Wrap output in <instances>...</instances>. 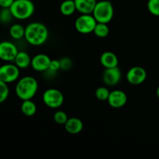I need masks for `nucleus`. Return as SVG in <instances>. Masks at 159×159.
Listing matches in <instances>:
<instances>
[{
  "instance_id": "1",
  "label": "nucleus",
  "mask_w": 159,
  "mask_h": 159,
  "mask_svg": "<svg viewBox=\"0 0 159 159\" xmlns=\"http://www.w3.org/2000/svg\"><path fill=\"white\" fill-rule=\"evenodd\" d=\"M49 31L44 24L40 22H33L25 27L24 38L33 46H40L48 40Z\"/></svg>"
},
{
  "instance_id": "2",
  "label": "nucleus",
  "mask_w": 159,
  "mask_h": 159,
  "mask_svg": "<svg viewBox=\"0 0 159 159\" xmlns=\"http://www.w3.org/2000/svg\"><path fill=\"white\" fill-rule=\"evenodd\" d=\"M38 91V82L33 76H24L18 80L15 87L16 95L21 100L32 99Z\"/></svg>"
},
{
  "instance_id": "3",
  "label": "nucleus",
  "mask_w": 159,
  "mask_h": 159,
  "mask_svg": "<svg viewBox=\"0 0 159 159\" xmlns=\"http://www.w3.org/2000/svg\"><path fill=\"white\" fill-rule=\"evenodd\" d=\"M9 9L14 18L24 20L32 16L35 11V6L31 0H15Z\"/></svg>"
},
{
  "instance_id": "4",
  "label": "nucleus",
  "mask_w": 159,
  "mask_h": 159,
  "mask_svg": "<svg viewBox=\"0 0 159 159\" xmlns=\"http://www.w3.org/2000/svg\"><path fill=\"white\" fill-rule=\"evenodd\" d=\"M97 23H103L108 24L113 18L114 9L111 2L108 0H102L97 2L93 12Z\"/></svg>"
},
{
  "instance_id": "5",
  "label": "nucleus",
  "mask_w": 159,
  "mask_h": 159,
  "mask_svg": "<svg viewBox=\"0 0 159 159\" xmlns=\"http://www.w3.org/2000/svg\"><path fill=\"white\" fill-rule=\"evenodd\" d=\"M42 99L43 103L48 107L51 109H57L63 105L65 97L61 91L57 89L51 88L43 92Z\"/></svg>"
},
{
  "instance_id": "6",
  "label": "nucleus",
  "mask_w": 159,
  "mask_h": 159,
  "mask_svg": "<svg viewBox=\"0 0 159 159\" xmlns=\"http://www.w3.org/2000/svg\"><path fill=\"white\" fill-rule=\"evenodd\" d=\"M97 21L93 14H81L75 22L76 30L82 34L93 33Z\"/></svg>"
},
{
  "instance_id": "7",
  "label": "nucleus",
  "mask_w": 159,
  "mask_h": 159,
  "mask_svg": "<svg viewBox=\"0 0 159 159\" xmlns=\"http://www.w3.org/2000/svg\"><path fill=\"white\" fill-rule=\"evenodd\" d=\"M20 74V68L15 64L9 62L0 66V80L7 84L18 80Z\"/></svg>"
},
{
  "instance_id": "8",
  "label": "nucleus",
  "mask_w": 159,
  "mask_h": 159,
  "mask_svg": "<svg viewBox=\"0 0 159 159\" xmlns=\"http://www.w3.org/2000/svg\"><path fill=\"white\" fill-rule=\"evenodd\" d=\"M127 81L133 85L142 84L147 79V72L142 67L134 66L130 68L126 75Z\"/></svg>"
},
{
  "instance_id": "9",
  "label": "nucleus",
  "mask_w": 159,
  "mask_h": 159,
  "mask_svg": "<svg viewBox=\"0 0 159 159\" xmlns=\"http://www.w3.org/2000/svg\"><path fill=\"white\" fill-rule=\"evenodd\" d=\"M19 51L13 43L7 40L0 42V59L3 61H14Z\"/></svg>"
},
{
  "instance_id": "10",
  "label": "nucleus",
  "mask_w": 159,
  "mask_h": 159,
  "mask_svg": "<svg viewBox=\"0 0 159 159\" xmlns=\"http://www.w3.org/2000/svg\"><path fill=\"white\" fill-rule=\"evenodd\" d=\"M122 73L117 67L106 68L102 75V81L108 86H114L117 85L121 80Z\"/></svg>"
},
{
  "instance_id": "11",
  "label": "nucleus",
  "mask_w": 159,
  "mask_h": 159,
  "mask_svg": "<svg viewBox=\"0 0 159 159\" xmlns=\"http://www.w3.org/2000/svg\"><path fill=\"white\" fill-rule=\"evenodd\" d=\"M51 61V57L45 54H37L32 57L31 65L33 69L38 72L47 71L49 68L50 63Z\"/></svg>"
},
{
  "instance_id": "12",
  "label": "nucleus",
  "mask_w": 159,
  "mask_h": 159,
  "mask_svg": "<svg viewBox=\"0 0 159 159\" xmlns=\"http://www.w3.org/2000/svg\"><path fill=\"white\" fill-rule=\"evenodd\" d=\"M108 104L113 108H121L124 107L127 102V96L120 89H115L110 92L107 99Z\"/></svg>"
},
{
  "instance_id": "13",
  "label": "nucleus",
  "mask_w": 159,
  "mask_h": 159,
  "mask_svg": "<svg viewBox=\"0 0 159 159\" xmlns=\"http://www.w3.org/2000/svg\"><path fill=\"white\" fill-rule=\"evenodd\" d=\"M76 10L81 14H93L96 6V0H74Z\"/></svg>"
},
{
  "instance_id": "14",
  "label": "nucleus",
  "mask_w": 159,
  "mask_h": 159,
  "mask_svg": "<svg viewBox=\"0 0 159 159\" xmlns=\"http://www.w3.org/2000/svg\"><path fill=\"white\" fill-rule=\"evenodd\" d=\"M100 63L105 68L117 67L119 60L116 54L111 51H105L100 56Z\"/></svg>"
},
{
  "instance_id": "15",
  "label": "nucleus",
  "mask_w": 159,
  "mask_h": 159,
  "mask_svg": "<svg viewBox=\"0 0 159 159\" xmlns=\"http://www.w3.org/2000/svg\"><path fill=\"white\" fill-rule=\"evenodd\" d=\"M64 126L65 130L71 134H77L83 130V123L77 117L68 118Z\"/></svg>"
},
{
  "instance_id": "16",
  "label": "nucleus",
  "mask_w": 159,
  "mask_h": 159,
  "mask_svg": "<svg viewBox=\"0 0 159 159\" xmlns=\"http://www.w3.org/2000/svg\"><path fill=\"white\" fill-rule=\"evenodd\" d=\"M31 60L30 54L25 51H19L14 59L15 65L20 69H26L31 65Z\"/></svg>"
},
{
  "instance_id": "17",
  "label": "nucleus",
  "mask_w": 159,
  "mask_h": 159,
  "mask_svg": "<svg viewBox=\"0 0 159 159\" xmlns=\"http://www.w3.org/2000/svg\"><path fill=\"white\" fill-rule=\"evenodd\" d=\"M20 110L24 116L30 117V116H34L37 113V107L32 99H26V100H23Z\"/></svg>"
},
{
  "instance_id": "18",
  "label": "nucleus",
  "mask_w": 159,
  "mask_h": 159,
  "mask_svg": "<svg viewBox=\"0 0 159 159\" xmlns=\"http://www.w3.org/2000/svg\"><path fill=\"white\" fill-rule=\"evenodd\" d=\"M76 10L75 3L74 0H65L61 3L60 12L65 16H69L74 14Z\"/></svg>"
},
{
  "instance_id": "19",
  "label": "nucleus",
  "mask_w": 159,
  "mask_h": 159,
  "mask_svg": "<svg viewBox=\"0 0 159 159\" xmlns=\"http://www.w3.org/2000/svg\"><path fill=\"white\" fill-rule=\"evenodd\" d=\"M9 35L14 40H20L25 36V28L19 23L12 24L9 28Z\"/></svg>"
},
{
  "instance_id": "20",
  "label": "nucleus",
  "mask_w": 159,
  "mask_h": 159,
  "mask_svg": "<svg viewBox=\"0 0 159 159\" xmlns=\"http://www.w3.org/2000/svg\"><path fill=\"white\" fill-rule=\"evenodd\" d=\"M95 35L99 38H105L110 34V28L107 23H97L93 31Z\"/></svg>"
},
{
  "instance_id": "21",
  "label": "nucleus",
  "mask_w": 159,
  "mask_h": 159,
  "mask_svg": "<svg viewBox=\"0 0 159 159\" xmlns=\"http://www.w3.org/2000/svg\"><path fill=\"white\" fill-rule=\"evenodd\" d=\"M14 18L9 8H2L0 10V23L6 24Z\"/></svg>"
},
{
  "instance_id": "22",
  "label": "nucleus",
  "mask_w": 159,
  "mask_h": 159,
  "mask_svg": "<svg viewBox=\"0 0 159 159\" xmlns=\"http://www.w3.org/2000/svg\"><path fill=\"white\" fill-rule=\"evenodd\" d=\"M110 91L107 88V87L101 86L96 89L95 92V96L96 99L100 101H107L109 96H110Z\"/></svg>"
},
{
  "instance_id": "23",
  "label": "nucleus",
  "mask_w": 159,
  "mask_h": 159,
  "mask_svg": "<svg viewBox=\"0 0 159 159\" xmlns=\"http://www.w3.org/2000/svg\"><path fill=\"white\" fill-rule=\"evenodd\" d=\"M53 118L56 124H60V125H65V124L68 120V116L65 112L62 111V110H57L54 113Z\"/></svg>"
},
{
  "instance_id": "24",
  "label": "nucleus",
  "mask_w": 159,
  "mask_h": 159,
  "mask_svg": "<svg viewBox=\"0 0 159 159\" xmlns=\"http://www.w3.org/2000/svg\"><path fill=\"white\" fill-rule=\"evenodd\" d=\"M147 7L151 14L159 16V0H148Z\"/></svg>"
},
{
  "instance_id": "25",
  "label": "nucleus",
  "mask_w": 159,
  "mask_h": 159,
  "mask_svg": "<svg viewBox=\"0 0 159 159\" xmlns=\"http://www.w3.org/2000/svg\"><path fill=\"white\" fill-rule=\"evenodd\" d=\"M9 94V89L8 84L0 80V103H2L7 99Z\"/></svg>"
},
{
  "instance_id": "26",
  "label": "nucleus",
  "mask_w": 159,
  "mask_h": 159,
  "mask_svg": "<svg viewBox=\"0 0 159 159\" xmlns=\"http://www.w3.org/2000/svg\"><path fill=\"white\" fill-rule=\"evenodd\" d=\"M60 65H61V69L62 70H68L72 65V61L69 57H62L60 60Z\"/></svg>"
},
{
  "instance_id": "27",
  "label": "nucleus",
  "mask_w": 159,
  "mask_h": 159,
  "mask_svg": "<svg viewBox=\"0 0 159 159\" xmlns=\"http://www.w3.org/2000/svg\"><path fill=\"white\" fill-rule=\"evenodd\" d=\"M59 69H61L60 61L59 60H51V63H50L49 68H48V71L54 73V72H57Z\"/></svg>"
},
{
  "instance_id": "28",
  "label": "nucleus",
  "mask_w": 159,
  "mask_h": 159,
  "mask_svg": "<svg viewBox=\"0 0 159 159\" xmlns=\"http://www.w3.org/2000/svg\"><path fill=\"white\" fill-rule=\"evenodd\" d=\"M15 0H0V7L1 8H10Z\"/></svg>"
},
{
  "instance_id": "29",
  "label": "nucleus",
  "mask_w": 159,
  "mask_h": 159,
  "mask_svg": "<svg viewBox=\"0 0 159 159\" xmlns=\"http://www.w3.org/2000/svg\"><path fill=\"white\" fill-rule=\"evenodd\" d=\"M156 95H157V96H158V98L159 99V86L158 87V89H157V90H156Z\"/></svg>"
}]
</instances>
